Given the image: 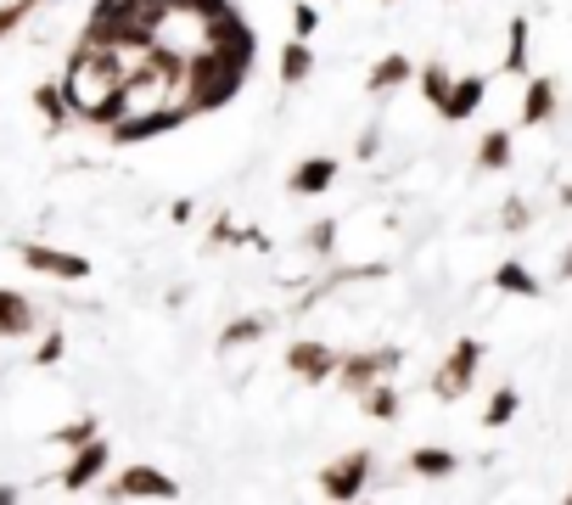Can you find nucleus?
<instances>
[{
	"mask_svg": "<svg viewBox=\"0 0 572 505\" xmlns=\"http://www.w3.org/2000/svg\"><path fill=\"white\" fill-rule=\"evenodd\" d=\"M129 51H113V46H74V56H67V67H62V96H67V113L74 118H85V124H96V129H107L113 118H124L129 113V90H124V79H129Z\"/></svg>",
	"mask_w": 572,
	"mask_h": 505,
	"instance_id": "1",
	"label": "nucleus"
},
{
	"mask_svg": "<svg viewBox=\"0 0 572 505\" xmlns=\"http://www.w3.org/2000/svg\"><path fill=\"white\" fill-rule=\"evenodd\" d=\"M247 85V67L225 56L214 40H202L191 56H180V108L196 113H219L225 101H236V90Z\"/></svg>",
	"mask_w": 572,
	"mask_h": 505,
	"instance_id": "2",
	"label": "nucleus"
},
{
	"mask_svg": "<svg viewBox=\"0 0 572 505\" xmlns=\"http://www.w3.org/2000/svg\"><path fill=\"white\" fill-rule=\"evenodd\" d=\"M191 113L180 108V101H157V108H135V113H124V118H113L107 124V141L113 147H141V141H157V135H168V129H180Z\"/></svg>",
	"mask_w": 572,
	"mask_h": 505,
	"instance_id": "3",
	"label": "nucleus"
},
{
	"mask_svg": "<svg viewBox=\"0 0 572 505\" xmlns=\"http://www.w3.org/2000/svg\"><path fill=\"white\" fill-rule=\"evenodd\" d=\"M404 365V349H365V354H343L336 359V382H343L348 393H359V388H370L377 377H393V370Z\"/></svg>",
	"mask_w": 572,
	"mask_h": 505,
	"instance_id": "4",
	"label": "nucleus"
},
{
	"mask_svg": "<svg viewBox=\"0 0 572 505\" xmlns=\"http://www.w3.org/2000/svg\"><path fill=\"white\" fill-rule=\"evenodd\" d=\"M478 365H483V343H478V337H460V343L449 349V359L437 365L432 393H437V399H460V393L471 388V377H478Z\"/></svg>",
	"mask_w": 572,
	"mask_h": 505,
	"instance_id": "5",
	"label": "nucleus"
},
{
	"mask_svg": "<svg viewBox=\"0 0 572 505\" xmlns=\"http://www.w3.org/2000/svg\"><path fill=\"white\" fill-rule=\"evenodd\" d=\"M17 258L34 269V276H51V281H85L90 276V258L85 253L46 248V242H17Z\"/></svg>",
	"mask_w": 572,
	"mask_h": 505,
	"instance_id": "6",
	"label": "nucleus"
},
{
	"mask_svg": "<svg viewBox=\"0 0 572 505\" xmlns=\"http://www.w3.org/2000/svg\"><path fill=\"white\" fill-rule=\"evenodd\" d=\"M336 359H343V354H336L331 343H320V337H297V343L287 349V370L297 382H309V388L336 377Z\"/></svg>",
	"mask_w": 572,
	"mask_h": 505,
	"instance_id": "7",
	"label": "nucleus"
},
{
	"mask_svg": "<svg viewBox=\"0 0 572 505\" xmlns=\"http://www.w3.org/2000/svg\"><path fill=\"white\" fill-rule=\"evenodd\" d=\"M175 494H180V483L157 466H129L107 483V500H175Z\"/></svg>",
	"mask_w": 572,
	"mask_h": 505,
	"instance_id": "8",
	"label": "nucleus"
},
{
	"mask_svg": "<svg viewBox=\"0 0 572 505\" xmlns=\"http://www.w3.org/2000/svg\"><path fill=\"white\" fill-rule=\"evenodd\" d=\"M107 466H113V444H107V438H90V444L74 450V460L62 466V478H56V483H62V494H85Z\"/></svg>",
	"mask_w": 572,
	"mask_h": 505,
	"instance_id": "9",
	"label": "nucleus"
},
{
	"mask_svg": "<svg viewBox=\"0 0 572 505\" xmlns=\"http://www.w3.org/2000/svg\"><path fill=\"white\" fill-rule=\"evenodd\" d=\"M365 483H370V450L336 455V460L320 471V494H326V500H354V494H365Z\"/></svg>",
	"mask_w": 572,
	"mask_h": 505,
	"instance_id": "10",
	"label": "nucleus"
},
{
	"mask_svg": "<svg viewBox=\"0 0 572 505\" xmlns=\"http://www.w3.org/2000/svg\"><path fill=\"white\" fill-rule=\"evenodd\" d=\"M336 186V157H303L292 175H287V191L292 197H320Z\"/></svg>",
	"mask_w": 572,
	"mask_h": 505,
	"instance_id": "11",
	"label": "nucleus"
},
{
	"mask_svg": "<svg viewBox=\"0 0 572 505\" xmlns=\"http://www.w3.org/2000/svg\"><path fill=\"white\" fill-rule=\"evenodd\" d=\"M34 326H40V310L28 303V292L0 287V337H28Z\"/></svg>",
	"mask_w": 572,
	"mask_h": 505,
	"instance_id": "12",
	"label": "nucleus"
},
{
	"mask_svg": "<svg viewBox=\"0 0 572 505\" xmlns=\"http://www.w3.org/2000/svg\"><path fill=\"white\" fill-rule=\"evenodd\" d=\"M483 96H488V79H478V74H471V79H449V96H444V108H437V113H444L449 124H460V118H471L483 108Z\"/></svg>",
	"mask_w": 572,
	"mask_h": 505,
	"instance_id": "13",
	"label": "nucleus"
},
{
	"mask_svg": "<svg viewBox=\"0 0 572 505\" xmlns=\"http://www.w3.org/2000/svg\"><path fill=\"white\" fill-rule=\"evenodd\" d=\"M359 399V411L370 416V421H398V411H404V399H398V382H370V388H359L354 393Z\"/></svg>",
	"mask_w": 572,
	"mask_h": 505,
	"instance_id": "14",
	"label": "nucleus"
},
{
	"mask_svg": "<svg viewBox=\"0 0 572 505\" xmlns=\"http://www.w3.org/2000/svg\"><path fill=\"white\" fill-rule=\"evenodd\" d=\"M410 74H416V62L404 56V51H387V56H382V62L365 74V90H370V96H387V90H398Z\"/></svg>",
	"mask_w": 572,
	"mask_h": 505,
	"instance_id": "15",
	"label": "nucleus"
},
{
	"mask_svg": "<svg viewBox=\"0 0 572 505\" xmlns=\"http://www.w3.org/2000/svg\"><path fill=\"white\" fill-rule=\"evenodd\" d=\"M309 74H315V46H309V40H297V34H292V40L281 46V85H287V90H297Z\"/></svg>",
	"mask_w": 572,
	"mask_h": 505,
	"instance_id": "16",
	"label": "nucleus"
},
{
	"mask_svg": "<svg viewBox=\"0 0 572 505\" xmlns=\"http://www.w3.org/2000/svg\"><path fill=\"white\" fill-rule=\"evenodd\" d=\"M455 466H460V455H455V450H437V444L410 450V471H416V478H449Z\"/></svg>",
	"mask_w": 572,
	"mask_h": 505,
	"instance_id": "17",
	"label": "nucleus"
},
{
	"mask_svg": "<svg viewBox=\"0 0 572 505\" xmlns=\"http://www.w3.org/2000/svg\"><path fill=\"white\" fill-rule=\"evenodd\" d=\"M269 326H276L269 315H236V320L219 331V349H247V343H258V337H264Z\"/></svg>",
	"mask_w": 572,
	"mask_h": 505,
	"instance_id": "18",
	"label": "nucleus"
},
{
	"mask_svg": "<svg viewBox=\"0 0 572 505\" xmlns=\"http://www.w3.org/2000/svg\"><path fill=\"white\" fill-rule=\"evenodd\" d=\"M494 287L511 292V298H538V276H533L527 264H517V258H505V264L494 269Z\"/></svg>",
	"mask_w": 572,
	"mask_h": 505,
	"instance_id": "19",
	"label": "nucleus"
},
{
	"mask_svg": "<svg viewBox=\"0 0 572 505\" xmlns=\"http://www.w3.org/2000/svg\"><path fill=\"white\" fill-rule=\"evenodd\" d=\"M34 113H40L51 129H62L67 118H74V113H67V96H62V85L56 79H46V85H34Z\"/></svg>",
	"mask_w": 572,
	"mask_h": 505,
	"instance_id": "20",
	"label": "nucleus"
},
{
	"mask_svg": "<svg viewBox=\"0 0 572 505\" xmlns=\"http://www.w3.org/2000/svg\"><path fill=\"white\" fill-rule=\"evenodd\" d=\"M556 113V79H533L522 96V124H545Z\"/></svg>",
	"mask_w": 572,
	"mask_h": 505,
	"instance_id": "21",
	"label": "nucleus"
},
{
	"mask_svg": "<svg viewBox=\"0 0 572 505\" xmlns=\"http://www.w3.org/2000/svg\"><path fill=\"white\" fill-rule=\"evenodd\" d=\"M478 163L483 168H505V163H511V129H488L478 141Z\"/></svg>",
	"mask_w": 572,
	"mask_h": 505,
	"instance_id": "22",
	"label": "nucleus"
},
{
	"mask_svg": "<svg viewBox=\"0 0 572 505\" xmlns=\"http://www.w3.org/2000/svg\"><path fill=\"white\" fill-rule=\"evenodd\" d=\"M416 79H421V96L432 101V108H444V96H449V67H444V62H427V67H416Z\"/></svg>",
	"mask_w": 572,
	"mask_h": 505,
	"instance_id": "23",
	"label": "nucleus"
},
{
	"mask_svg": "<svg viewBox=\"0 0 572 505\" xmlns=\"http://www.w3.org/2000/svg\"><path fill=\"white\" fill-rule=\"evenodd\" d=\"M505 74H527V17H511V46H505Z\"/></svg>",
	"mask_w": 572,
	"mask_h": 505,
	"instance_id": "24",
	"label": "nucleus"
},
{
	"mask_svg": "<svg viewBox=\"0 0 572 505\" xmlns=\"http://www.w3.org/2000/svg\"><path fill=\"white\" fill-rule=\"evenodd\" d=\"M303 248H309L315 258H331L336 253V219H315L309 230H303Z\"/></svg>",
	"mask_w": 572,
	"mask_h": 505,
	"instance_id": "25",
	"label": "nucleus"
},
{
	"mask_svg": "<svg viewBox=\"0 0 572 505\" xmlns=\"http://www.w3.org/2000/svg\"><path fill=\"white\" fill-rule=\"evenodd\" d=\"M517 404H522V399H517V388H499V393L488 399V416H483V427H505V421L517 416Z\"/></svg>",
	"mask_w": 572,
	"mask_h": 505,
	"instance_id": "26",
	"label": "nucleus"
},
{
	"mask_svg": "<svg viewBox=\"0 0 572 505\" xmlns=\"http://www.w3.org/2000/svg\"><path fill=\"white\" fill-rule=\"evenodd\" d=\"M96 438V421L85 416V421H67V427H56L51 432V444H62V450H79V444H90Z\"/></svg>",
	"mask_w": 572,
	"mask_h": 505,
	"instance_id": "27",
	"label": "nucleus"
},
{
	"mask_svg": "<svg viewBox=\"0 0 572 505\" xmlns=\"http://www.w3.org/2000/svg\"><path fill=\"white\" fill-rule=\"evenodd\" d=\"M34 7H40V0H7V7H0V40H7V34H17Z\"/></svg>",
	"mask_w": 572,
	"mask_h": 505,
	"instance_id": "28",
	"label": "nucleus"
},
{
	"mask_svg": "<svg viewBox=\"0 0 572 505\" xmlns=\"http://www.w3.org/2000/svg\"><path fill=\"white\" fill-rule=\"evenodd\" d=\"M315 28H320V7L297 0V7H292V34H297V40H315Z\"/></svg>",
	"mask_w": 572,
	"mask_h": 505,
	"instance_id": "29",
	"label": "nucleus"
},
{
	"mask_svg": "<svg viewBox=\"0 0 572 505\" xmlns=\"http://www.w3.org/2000/svg\"><path fill=\"white\" fill-rule=\"evenodd\" d=\"M230 242H236V225L219 214V219L208 225V236H202V248H208V253H219V248H230Z\"/></svg>",
	"mask_w": 572,
	"mask_h": 505,
	"instance_id": "30",
	"label": "nucleus"
},
{
	"mask_svg": "<svg viewBox=\"0 0 572 505\" xmlns=\"http://www.w3.org/2000/svg\"><path fill=\"white\" fill-rule=\"evenodd\" d=\"M62 354H67V337H62V331H46V343L34 349V365H56Z\"/></svg>",
	"mask_w": 572,
	"mask_h": 505,
	"instance_id": "31",
	"label": "nucleus"
},
{
	"mask_svg": "<svg viewBox=\"0 0 572 505\" xmlns=\"http://www.w3.org/2000/svg\"><path fill=\"white\" fill-rule=\"evenodd\" d=\"M377 152H382V129L370 124V129L359 135V141H354V157H377Z\"/></svg>",
	"mask_w": 572,
	"mask_h": 505,
	"instance_id": "32",
	"label": "nucleus"
},
{
	"mask_svg": "<svg viewBox=\"0 0 572 505\" xmlns=\"http://www.w3.org/2000/svg\"><path fill=\"white\" fill-rule=\"evenodd\" d=\"M499 225H505V230H522V225H527V209H522V202H517V197H511V202H505V214H499Z\"/></svg>",
	"mask_w": 572,
	"mask_h": 505,
	"instance_id": "33",
	"label": "nucleus"
},
{
	"mask_svg": "<svg viewBox=\"0 0 572 505\" xmlns=\"http://www.w3.org/2000/svg\"><path fill=\"white\" fill-rule=\"evenodd\" d=\"M17 494H23V489H12V483H0V505H12Z\"/></svg>",
	"mask_w": 572,
	"mask_h": 505,
	"instance_id": "34",
	"label": "nucleus"
},
{
	"mask_svg": "<svg viewBox=\"0 0 572 505\" xmlns=\"http://www.w3.org/2000/svg\"><path fill=\"white\" fill-rule=\"evenodd\" d=\"M561 281H572V248H567V258H561V269H556Z\"/></svg>",
	"mask_w": 572,
	"mask_h": 505,
	"instance_id": "35",
	"label": "nucleus"
},
{
	"mask_svg": "<svg viewBox=\"0 0 572 505\" xmlns=\"http://www.w3.org/2000/svg\"><path fill=\"white\" fill-rule=\"evenodd\" d=\"M561 202H567V209H572V186H567V191H561Z\"/></svg>",
	"mask_w": 572,
	"mask_h": 505,
	"instance_id": "36",
	"label": "nucleus"
},
{
	"mask_svg": "<svg viewBox=\"0 0 572 505\" xmlns=\"http://www.w3.org/2000/svg\"><path fill=\"white\" fill-rule=\"evenodd\" d=\"M387 7H393V0H387Z\"/></svg>",
	"mask_w": 572,
	"mask_h": 505,
	"instance_id": "37",
	"label": "nucleus"
}]
</instances>
